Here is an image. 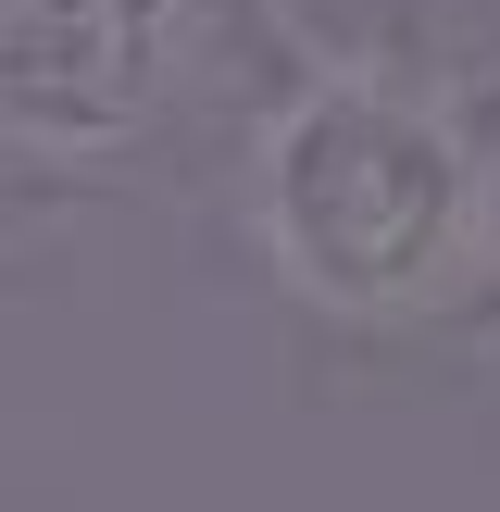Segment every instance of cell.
Wrapping results in <instances>:
<instances>
[{
	"label": "cell",
	"instance_id": "2",
	"mask_svg": "<svg viewBox=\"0 0 500 512\" xmlns=\"http://www.w3.org/2000/svg\"><path fill=\"white\" fill-rule=\"evenodd\" d=\"M238 75L225 0H0V163L25 188L150 175Z\"/></svg>",
	"mask_w": 500,
	"mask_h": 512
},
{
	"label": "cell",
	"instance_id": "1",
	"mask_svg": "<svg viewBox=\"0 0 500 512\" xmlns=\"http://www.w3.org/2000/svg\"><path fill=\"white\" fill-rule=\"evenodd\" d=\"M238 250L338 350H500V75L288 38L225 150Z\"/></svg>",
	"mask_w": 500,
	"mask_h": 512
},
{
	"label": "cell",
	"instance_id": "3",
	"mask_svg": "<svg viewBox=\"0 0 500 512\" xmlns=\"http://www.w3.org/2000/svg\"><path fill=\"white\" fill-rule=\"evenodd\" d=\"M13 213H63V188H25V175L0 163V225H13Z\"/></svg>",
	"mask_w": 500,
	"mask_h": 512
}]
</instances>
